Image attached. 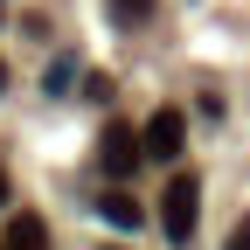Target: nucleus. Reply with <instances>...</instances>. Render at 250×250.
Wrapping results in <instances>:
<instances>
[{
  "label": "nucleus",
  "instance_id": "nucleus-1",
  "mask_svg": "<svg viewBox=\"0 0 250 250\" xmlns=\"http://www.w3.org/2000/svg\"><path fill=\"white\" fill-rule=\"evenodd\" d=\"M195 215H202V181H195V174H174L167 195H160V229H167V243H188V236H195Z\"/></svg>",
  "mask_w": 250,
  "mask_h": 250
},
{
  "label": "nucleus",
  "instance_id": "nucleus-2",
  "mask_svg": "<svg viewBox=\"0 0 250 250\" xmlns=\"http://www.w3.org/2000/svg\"><path fill=\"white\" fill-rule=\"evenodd\" d=\"M139 146H146V160H181V146H188V118L174 111V104H160V111H153L146 118V132H139Z\"/></svg>",
  "mask_w": 250,
  "mask_h": 250
},
{
  "label": "nucleus",
  "instance_id": "nucleus-3",
  "mask_svg": "<svg viewBox=\"0 0 250 250\" xmlns=\"http://www.w3.org/2000/svg\"><path fill=\"white\" fill-rule=\"evenodd\" d=\"M98 160H104V174L111 181H132V167L146 160V146H139V132H132V125H104V139H98Z\"/></svg>",
  "mask_w": 250,
  "mask_h": 250
},
{
  "label": "nucleus",
  "instance_id": "nucleus-4",
  "mask_svg": "<svg viewBox=\"0 0 250 250\" xmlns=\"http://www.w3.org/2000/svg\"><path fill=\"white\" fill-rule=\"evenodd\" d=\"M98 215H104L111 229H139V215H146V208L125 195V188H104V195H98Z\"/></svg>",
  "mask_w": 250,
  "mask_h": 250
},
{
  "label": "nucleus",
  "instance_id": "nucleus-5",
  "mask_svg": "<svg viewBox=\"0 0 250 250\" xmlns=\"http://www.w3.org/2000/svg\"><path fill=\"white\" fill-rule=\"evenodd\" d=\"M7 250H49V223H42V215H14V223H7Z\"/></svg>",
  "mask_w": 250,
  "mask_h": 250
},
{
  "label": "nucleus",
  "instance_id": "nucleus-6",
  "mask_svg": "<svg viewBox=\"0 0 250 250\" xmlns=\"http://www.w3.org/2000/svg\"><path fill=\"white\" fill-rule=\"evenodd\" d=\"M111 21H118V28H139V21H153V0H111Z\"/></svg>",
  "mask_w": 250,
  "mask_h": 250
},
{
  "label": "nucleus",
  "instance_id": "nucleus-7",
  "mask_svg": "<svg viewBox=\"0 0 250 250\" xmlns=\"http://www.w3.org/2000/svg\"><path fill=\"white\" fill-rule=\"evenodd\" d=\"M70 83H77V62H70V56H56V70H49V90H70Z\"/></svg>",
  "mask_w": 250,
  "mask_h": 250
},
{
  "label": "nucleus",
  "instance_id": "nucleus-8",
  "mask_svg": "<svg viewBox=\"0 0 250 250\" xmlns=\"http://www.w3.org/2000/svg\"><path fill=\"white\" fill-rule=\"evenodd\" d=\"M229 250H250V215L236 223V236H229Z\"/></svg>",
  "mask_w": 250,
  "mask_h": 250
},
{
  "label": "nucleus",
  "instance_id": "nucleus-9",
  "mask_svg": "<svg viewBox=\"0 0 250 250\" xmlns=\"http://www.w3.org/2000/svg\"><path fill=\"white\" fill-rule=\"evenodd\" d=\"M0 208H7V174H0Z\"/></svg>",
  "mask_w": 250,
  "mask_h": 250
},
{
  "label": "nucleus",
  "instance_id": "nucleus-10",
  "mask_svg": "<svg viewBox=\"0 0 250 250\" xmlns=\"http://www.w3.org/2000/svg\"><path fill=\"white\" fill-rule=\"evenodd\" d=\"M0 90H7V62H0Z\"/></svg>",
  "mask_w": 250,
  "mask_h": 250
},
{
  "label": "nucleus",
  "instance_id": "nucleus-11",
  "mask_svg": "<svg viewBox=\"0 0 250 250\" xmlns=\"http://www.w3.org/2000/svg\"><path fill=\"white\" fill-rule=\"evenodd\" d=\"M111 250H118V243H111Z\"/></svg>",
  "mask_w": 250,
  "mask_h": 250
}]
</instances>
